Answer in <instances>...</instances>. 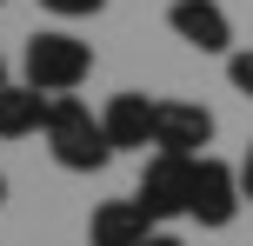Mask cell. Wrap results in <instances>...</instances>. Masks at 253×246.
I'll use <instances>...</instances> for the list:
<instances>
[{"label":"cell","instance_id":"obj_10","mask_svg":"<svg viewBox=\"0 0 253 246\" xmlns=\"http://www.w3.org/2000/svg\"><path fill=\"white\" fill-rule=\"evenodd\" d=\"M227 80H233V93H240V100H253V47L227 53Z\"/></svg>","mask_w":253,"mask_h":246},{"label":"cell","instance_id":"obj_6","mask_svg":"<svg viewBox=\"0 0 253 246\" xmlns=\"http://www.w3.org/2000/svg\"><path fill=\"white\" fill-rule=\"evenodd\" d=\"M167 27H173V40L193 47V53H220V60L233 53V20H227L220 0H173V7H167Z\"/></svg>","mask_w":253,"mask_h":246},{"label":"cell","instance_id":"obj_16","mask_svg":"<svg viewBox=\"0 0 253 246\" xmlns=\"http://www.w3.org/2000/svg\"><path fill=\"white\" fill-rule=\"evenodd\" d=\"M0 7H7V0H0Z\"/></svg>","mask_w":253,"mask_h":246},{"label":"cell","instance_id":"obj_11","mask_svg":"<svg viewBox=\"0 0 253 246\" xmlns=\"http://www.w3.org/2000/svg\"><path fill=\"white\" fill-rule=\"evenodd\" d=\"M47 13H60V20H87V13H100L107 0H40Z\"/></svg>","mask_w":253,"mask_h":246},{"label":"cell","instance_id":"obj_1","mask_svg":"<svg viewBox=\"0 0 253 246\" xmlns=\"http://www.w3.org/2000/svg\"><path fill=\"white\" fill-rule=\"evenodd\" d=\"M40 133H47V153H53L60 173H100L107 160H114V140H107L100 113H93L87 100H74V93H53Z\"/></svg>","mask_w":253,"mask_h":246},{"label":"cell","instance_id":"obj_8","mask_svg":"<svg viewBox=\"0 0 253 246\" xmlns=\"http://www.w3.org/2000/svg\"><path fill=\"white\" fill-rule=\"evenodd\" d=\"M153 240V220L140 200H100L87 220V246H147Z\"/></svg>","mask_w":253,"mask_h":246},{"label":"cell","instance_id":"obj_13","mask_svg":"<svg viewBox=\"0 0 253 246\" xmlns=\"http://www.w3.org/2000/svg\"><path fill=\"white\" fill-rule=\"evenodd\" d=\"M147 246H187V240H173V233H153V240H147Z\"/></svg>","mask_w":253,"mask_h":246},{"label":"cell","instance_id":"obj_15","mask_svg":"<svg viewBox=\"0 0 253 246\" xmlns=\"http://www.w3.org/2000/svg\"><path fill=\"white\" fill-rule=\"evenodd\" d=\"M0 200H7V173H0Z\"/></svg>","mask_w":253,"mask_h":246},{"label":"cell","instance_id":"obj_14","mask_svg":"<svg viewBox=\"0 0 253 246\" xmlns=\"http://www.w3.org/2000/svg\"><path fill=\"white\" fill-rule=\"evenodd\" d=\"M0 87H7V53H0Z\"/></svg>","mask_w":253,"mask_h":246},{"label":"cell","instance_id":"obj_5","mask_svg":"<svg viewBox=\"0 0 253 246\" xmlns=\"http://www.w3.org/2000/svg\"><path fill=\"white\" fill-rule=\"evenodd\" d=\"M207 140H213V113H207L200 100H160L153 106V153L200 160Z\"/></svg>","mask_w":253,"mask_h":246},{"label":"cell","instance_id":"obj_9","mask_svg":"<svg viewBox=\"0 0 253 246\" xmlns=\"http://www.w3.org/2000/svg\"><path fill=\"white\" fill-rule=\"evenodd\" d=\"M47 106H53V93L27 87V80H7V87H0V140L40 133V127H47Z\"/></svg>","mask_w":253,"mask_h":246},{"label":"cell","instance_id":"obj_12","mask_svg":"<svg viewBox=\"0 0 253 246\" xmlns=\"http://www.w3.org/2000/svg\"><path fill=\"white\" fill-rule=\"evenodd\" d=\"M240 193H247V207H253V146H247V160H240Z\"/></svg>","mask_w":253,"mask_h":246},{"label":"cell","instance_id":"obj_3","mask_svg":"<svg viewBox=\"0 0 253 246\" xmlns=\"http://www.w3.org/2000/svg\"><path fill=\"white\" fill-rule=\"evenodd\" d=\"M240 207H247V193H240V167H227V160L200 153V160H193L187 220H200V226H233V220H240Z\"/></svg>","mask_w":253,"mask_h":246},{"label":"cell","instance_id":"obj_2","mask_svg":"<svg viewBox=\"0 0 253 246\" xmlns=\"http://www.w3.org/2000/svg\"><path fill=\"white\" fill-rule=\"evenodd\" d=\"M20 73H27V87H40V93H74L80 80L93 73V47L74 40V34H60V27H47V34H34L20 47Z\"/></svg>","mask_w":253,"mask_h":246},{"label":"cell","instance_id":"obj_4","mask_svg":"<svg viewBox=\"0 0 253 246\" xmlns=\"http://www.w3.org/2000/svg\"><path fill=\"white\" fill-rule=\"evenodd\" d=\"M187 193H193V160H180V153H153L147 167H140L133 200L147 207L153 226H160V220H187Z\"/></svg>","mask_w":253,"mask_h":246},{"label":"cell","instance_id":"obj_7","mask_svg":"<svg viewBox=\"0 0 253 246\" xmlns=\"http://www.w3.org/2000/svg\"><path fill=\"white\" fill-rule=\"evenodd\" d=\"M153 106L160 100H147V93H114L100 106V127L114 140V153H147L153 146Z\"/></svg>","mask_w":253,"mask_h":246}]
</instances>
